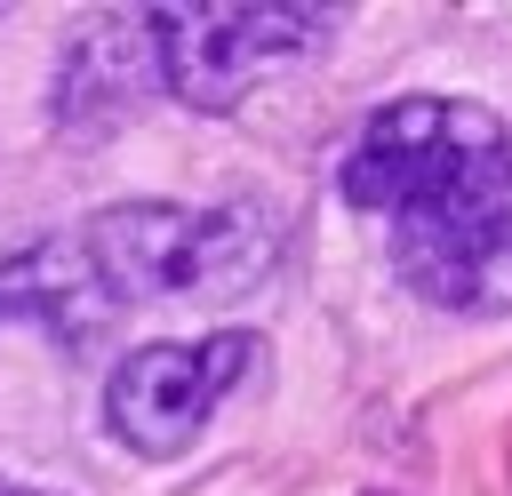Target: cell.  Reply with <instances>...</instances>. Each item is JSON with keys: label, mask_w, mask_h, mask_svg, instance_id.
Listing matches in <instances>:
<instances>
[{"label": "cell", "mask_w": 512, "mask_h": 496, "mask_svg": "<svg viewBox=\"0 0 512 496\" xmlns=\"http://www.w3.org/2000/svg\"><path fill=\"white\" fill-rule=\"evenodd\" d=\"M344 200L384 224L408 296L456 320L512 312V128L472 96H392L336 168Z\"/></svg>", "instance_id": "1"}, {"label": "cell", "mask_w": 512, "mask_h": 496, "mask_svg": "<svg viewBox=\"0 0 512 496\" xmlns=\"http://www.w3.org/2000/svg\"><path fill=\"white\" fill-rule=\"evenodd\" d=\"M80 240L120 304H240L280 264V224L248 200H112Z\"/></svg>", "instance_id": "2"}, {"label": "cell", "mask_w": 512, "mask_h": 496, "mask_svg": "<svg viewBox=\"0 0 512 496\" xmlns=\"http://www.w3.org/2000/svg\"><path fill=\"white\" fill-rule=\"evenodd\" d=\"M152 32H160V88L192 112H232L256 80L312 56L336 32V8H280V0L216 8V0H192V8H152Z\"/></svg>", "instance_id": "3"}, {"label": "cell", "mask_w": 512, "mask_h": 496, "mask_svg": "<svg viewBox=\"0 0 512 496\" xmlns=\"http://www.w3.org/2000/svg\"><path fill=\"white\" fill-rule=\"evenodd\" d=\"M256 360H264V344L248 328H216L200 344H136L104 376V424H112L120 448H136L152 464L160 456H184L208 432L216 400L256 376Z\"/></svg>", "instance_id": "4"}, {"label": "cell", "mask_w": 512, "mask_h": 496, "mask_svg": "<svg viewBox=\"0 0 512 496\" xmlns=\"http://www.w3.org/2000/svg\"><path fill=\"white\" fill-rule=\"evenodd\" d=\"M112 312H120V296H112V280L80 232L72 240L48 232V240H24L0 256V320H32L64 352H88L112 328Z\"/></svg>", "instance_id": "5"}, {"label": "cell", "mask_w": 512, "mask_h": 496, "mask_svg": "<svg viewBox=\"0 0 512 496\" xmlns=\"http://www.w3.org/2000/svg\"><path fill=\"white\" fill-rule=\"evenodd\" d=\"M160 80V32H152V8L144 16H96L72 48H64V72H56V120L72 128H104L120 112H136V96Z\"/></svg>", "instance_id": "6"}, {"label": "cell", "mask_w": 512, "mask_h": 496, "mask_svg": "<svg viewBox=\"0 0 512 496\" xmlns=\"http://www.w3.org/2000/svg\"><path fill=\"white\" fill-rule=\"evenodd\" d=\"M0 496H56V488H32V480H8L0 472Z\"/></svg>", "instance_id": "7"}]
</instances>
